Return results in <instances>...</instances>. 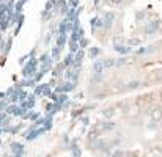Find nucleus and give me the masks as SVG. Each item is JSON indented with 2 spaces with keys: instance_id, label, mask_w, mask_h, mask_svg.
<instances>
[{
  "instance_id": "obj_2",
  "label": "nucleus",
  "mask_w": 162,
  "mask_h": 157,
  "mask_svg": "<svg viewBox=\"0 0 162 157\" xmlns=\"http://www.w3.org/2000/svg\"><path fill=\"white\" fill-rule=\"evenodd\" d=\"M151 121L154 123H161L162 121V109H156L151 113Z\"/></svg>"
},
{
  "instance_id": "obj_3",
  "label": "nucleus",
  "mask_w": 162,
  "mask_h": 157,
  "mask_svg": "<svg viewBox=\"0 0 162 157\" xmlns=\"http://www.w3.org/2000/svg\"><path fill=\"white\" fill-rule=\"evenodd\" d=\"M121 0H112V3H120Z\"/></svg>"
},
{
  "instance_id": "obj_1",
  "label": "nucleus",
  "mask_w": 162,
  "mask_h": 157,
  "mask_svg": "<svg viewBox=\"0 0 162 157\" xmlns=\"http://www.w3.org/2000/svg\"><path fill=\"white\" fill-rule=\"evenodd\" d=\"M153 102H154V94L149 93V94H142V96H138L135 105H137L140 110H145V109H148Z\"/></svg>"
}]
</instances>
